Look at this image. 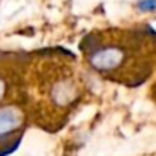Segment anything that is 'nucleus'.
Returning <instances> with one entry per match:
<instances>
[{
  "mask_svg": "<svg viewBox=\"0 0 156 156\" xmlns=\"http://www.w3.org/2000/svg\"><path fill=\"white\" fill-rule=\"evenodd\" d=\"M85 82L68 50L38 52L29 56L23 97L29 118L50 132L59 130L83 99Z\"/></svg>",
  "mask_w": 156,
  "mask_h": 156,
  "instance_id": "1",
  "label": "nucleus"
},
{
  "mask_svg": "<svg viewBox=\"0 0 156 156\" xmlns=\"http://www.w3.org/2000/svg\"><path fill=\"white\" fill-rule=\"evenodd\" d=\"M147 37L133 29L109 27L94 30L80 43L88 67L102 77L133 88L150 74Z\"/></svg>",
  "mask_w": 156,
  "mask_h": 156,
  "instance_id": "2",
  "label": "nucleus"
},
{
  "mask_svg": "<svg viewBox=\"0 0 156 156\" xmlns=\"http://www.w3.org/2000/svg\"><path fill=\"white\" fill-rule=\"evenodd\" d=\"M29 115L21 102L0 106V156L12 153L23 136Z\"/></svg>",
  "mask_w": 156,
  "mask_h": 156,
  "instance_id": "3",
  "label": "nucleus"
},
{
  "mask_svg": "<svg viewBox=\"0 0 156 156\" xmlns=\"http://www.w3.org/2000/svg\"><path fill=\"white\" fill-rule=\"evenodd\" d=\"M29 56L20 53H0V106L12 103L15 91L23 96L24 70Z\"/></svg>",
  "mask_w": 156,
  "mask_h": 156,
  "instance_id": "4",
  "label": "nucleus"
},
{
  "mask_svg": "<svg viewBox=\"0 0 156 156\" xmlns=\"http://www.w3.org/2000/svg\"><path fill=\"white\" fill-rule=\"evenodd\" d=\"M136 9L141 12H156V0H138Z\"/></svg>",
  "mask_w": 156,
  "mask_h": 156,
  "instance_id": "5",
  "label": "nucleus"
}]
</instances>
